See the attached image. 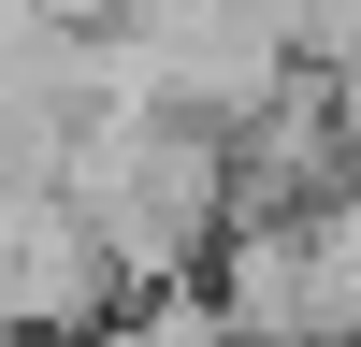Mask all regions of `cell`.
Listing matches in <instances>:
<instances>
[{"mask_svg":"<svg viewBox=\"0 0 361 347\" xmlns=\"http://www.w3.org/2000/svg\"><path fill=\"white\" fill-rule=\"evenodd\" d=\"M102 289H130V275H116V246L87 231L73 188H0V333L15 347L102 333Z\"/></svg>","mask_w":361,"mask_h":347,"instance_id":"1","label":"cell"}]
</instances>
